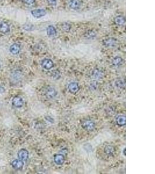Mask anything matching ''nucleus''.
<instances>
[{
    "label": "nucleus",
    "mask_w": 155,
    "mask_h": 174,
    "mask_svg": "<svg viewBox=\"0 0 155 174\" xmlns=\"http://www.w3.org/2000/svg\"><path fill=\"white\" fill-rule=\"evenodd\" d=\"M82 126L87 131H92L95 127V124L91 120H87L82 122Z\"/></svg>",
    "instance_id": "f257e3e1"
},
{
    "label": "nucleus",
    "mask_w": 155,
    "mask_h": 174,
    "mask_svg": "<svg viewBox=\"0 0 155 174\" xmlns=\"http://www.w3.org/2000/svg\"><path fill=\"white\" fill-rule=\"evenodd\" d=\"M32 16L35 18H42L46 14V12L44 9H36L31 11Z\"/></svg>",
    "instance_id": "f03ea898"
},
{
    "label": "nucleus",
    "mask_w": 155,
    "mask_h": 174,
    "mask_svg": "<svg viewBox=\"0 0 155 174\" xmlns=\"http://www.w3.org/2000/svg\"><path fill=\"white\" fill-rule=\"evenodd\" d=\"M45 95L46 97L47 98L52 99V98H55L56 96L57 92L54 87H48L47 88H46L45 91Z\"/></svg>",
    "instance_id": "7ed1b4c3"
},
{
    "label": "nucleus",
    "mask_w": 155,
    "mask_h": 174,
    "mask_svg": "<svg viewBox=\"0 0 155 174\" xmlns=\"http://www.w3.org/2000/svg\"><path fill=\"white\" fill-rule=\"evenodd\" d=\"M18 156L19 159L21 160L24 162V161H26L28 160L29 157V153L26 149H22L18 152Z\"/></svg>",
    "instance_id": "20e7f679"
},
{
    "label": "nucleus",
    "mask_w": 155,
    "mask_h": 174,
    "mask_svg": "<svg viewBox=\"0 0 155 174\" xmlns=\"http://www.w3.org/2000/svg\"><path fill=\"white\" fill-rule=\"evenodd\" d=\"M41 66L45 70H50L54 66V62L51 59H45L41 62Z\"/></svg>",
    "instance_id": "39448f33"
},
{
    "label": "nucleus",
    "mask_w": 155,
    "mask_h": 174,
    "mask_svg": "<svg viewBox=\"0 0 155 174\" xmlns=\"http://www.w3.org/2000/svg\"><path fill=\"white\" fill-rule=\"evenodd\" d=\"M12 105L15 107L21 108L24 105V101L20 97H15L12 99Z\"/></svg>",
    "instance_id": "423d86ee"
},
{
    "label": "nucleus",
    "mask_w": 155,
    "mask_h": 174,
    "mask_svg": "<svg viewBox=\"0 0 155 174\" xmlns=\"http://www.w3.org/2000/svg\"><path fill=\"white\" fill-rule=\"evenodd\" d=\"M11 165L12 167L16 170H21L23 168L24 165V163L23 161H22L20 159H16L14 160L12 163Z\"/></svg>",
    "instance_id": "0eeeda50"
},
{
    "label": "nucleus",
    "mask_w": 155,
    "mask_h": 174,
    "mask_svg": "<svg viewBox=\"0 0 155 174\" xmlns=\"http://www.w3.org/2000/svg\"><path fill=\"white\" fill-rule=\"evenodd\" d=\"M9 31L10 27L7 23L5 22H0V33L3 34H6L8 33Z\"/></svg>",
    "instance_id": "6e6552de"
},
{
    "label": "nucleus",
    "mask_w": 155,
    "mask_h": 174,
    "mask_svg": "<svg viewBox=\"0 0 155 174\" xmlns=\"http://www.w3.org/2000/svg\"><path fill=\"white\" fill-rule=\"evenodd\" d=\"M9 51L12 55H17L21 51V46L18 44H13L9 48Z\"/></svg>",
    "instance_id": "1a4fd4ad"
},
{
    "label": "nucleus",
    "mask_w": 155,
    "mask_h": 174,
    "mask_svg": "<svg viewBox=\"0 0 155 174\" xmlns=\"http://www.w3.org/2000/svg\"><path fill=\"white\" fill-rule=\"evenodd\" d=\"M68 89L70 93L74 94L79 92V91L80 90V87L77 83H71L68 85Z\"/></svg>",
    "instance_id": "9d476101"
},
{
    "label": "nucleus",
    "mask_w": 155,
    "mask_h": 174,
    "mask_svg": "<svg viewBox=\"0 0 155 174\" xmlns=\"http://www.w3.org/2000/svg\"><path fill=\"white\" fill-rule=\"evenodd\" d=\"M103 44L106 47H115L117 44V40L113 38H107L103 41Z\"/></svg>",
    "instance_id": "9b49d317"
},
{
    "label": "nucleus",
    "mask_w": 155,
    "mask_h": 174,
    "mask_svg": "<svg viewBox=\"0 0 155 174\" xmlns=\"http://www.w3.org/2000/svg\"><path fill=\"white\" fill-rule=\"evenodd\" d=\"M54 162L58 165L63 164L65 162V157L63 154H58L54 157Z\"/></svg>",
    "instance_id": "f8f14e48"
},
{
    "label": "nucleus",
    "mask_w": 155,
    "mask_h": 174,
    "mask_svg": "<svg viewBox=\"0 0 155 174\" xmlns=\"http://www.w3.org/2000/svg\"><path fill=\"white\" fill-rule=\"evenodd\" d=\"M80 0H70L69 3L70 8L74 10L78 9L80 7Z\"/></svg>",
    "instance_id": "ddd939ff"
},
{
    "label": "nucleus",
    "mask_w": 155,
    "mask_h": 174,
    "mask_svg": "<svg viewBox=\"0 0 155 174\" xmlns=\"http://www.w3.org/2000/svg\"><path fill=\"white\" fill-rule=\"evenodd\" d=\"M116 122L119 126H125L126 124V117L125 116L120 115L116 117Z\"/></svg>",
    "instance_id": "4468645a"
},
{
    "label": "nucleus",
    "mask_w": 155,
    "mask_h": 174,
    "mask_svg": "<svg viewBox=\"0 0 155 174\" xmlns=\"http://www.w3.org/2000/svg\"><path fill=\"white\" fill-rule=\"evenodd\" d=\"M115 22L117 25L123 26L126 23V19L125 17H123V16L119 15L115 18Z\"/></svg>",
    "instance_id": "2eb2a0df"
},
{
    "label": "nucleus",
    "mask_w": 155,
    "mask_h": 174,
    "mask_svg": "<svg viewBox=\"0 0 155 174\" xmlns=\"http://www.w3.org/2000/svg\"><path fill=\"white\" fill-rule=\"evenodd\" d=\"M97 36V33L94 30H88V31L85 33L84 37L86 39H88V40H92L94 39Z\"/></svg>",
    "instance_id": "dca6fc26"
},
{
    "label": "nucleus",
    "mask_w": 155,
    "mask_h": 174,
    "mask_svg": "<svg viewBox=\"0 0 155 174\" xmlns=\"http://www.w3.org/2000/svg\"><path fill=\"white\" fill-rule=\"evenodd\" d=\"M92 75L94 78L99 79L103 76V73L101 70L99 69H95L92 72Z\"/></svg>",
    "instance_id": "f3484780"
},
{
    "label": "nucleus",
    "mask_w": 155,
    "mask_h": 174,
    "mask_svg": "<svg viewBox=\"0 0 155 174\" xmlns=\"http://www.w3.org/2000/svg\"><path fill=\"white\" fill-rule=\"evenodd\" d=\"M123 59L121 57H115L112 61V64L115 67H119L122 65Z\"/></svg>",
    "instance_id": "a211bd4d"
},
{
    "label": "nucleus",
    "mask_w": 155,
    "mask_h": 174,
    "mask_svg": "<svg viewBox=\"0 0 155 174\" xmlns=\"http://www.w3.org/2000/svg\"><path fill=\"white\" fill-rule=\"evenodd\" d=\"M104 152L107 155H113L114 154V153L115 152V149L113 146H111V145H108V146H106L105 148Z\"/></svg>",
    "instance_id": "6ab92c4d"
},
{
    "label": "nucleus",
    "mask_w": 155,
    "mask_h": 174,
    "mask_svg": "<svg viewBox=\"0 0 155 174\" xmlns=\"http://www.w3.org/2000/svg\"><path fill=\"white\" fill-rule=\"evenodd\" d=\"M46 33L49 36H54L56 34V30L54 26L50 25L46 28Z\"/></svg>",
    "instance_id": "aec40b11"
},
{
    "label": "nucleus",
    "mask_w": 155,
    "mask_h": 174,
    "mask_svg": "<svg viewBox=\"0 0 155 174\" xmlns=\"http://www.w3.org/2000/svg\"><path fill=\"white\" fill-rule=\"evenodd\" d=\"M83 149L88 153H91L92 152V147L91 146V145H90L89 144H85L83 146Z\"/></svg>",
    "instance_id": "412c9836"
},
{
    "label": "nucleus",
    "mask_w": 155,
    "mask_h": 174,
    "mask_svg": "<svg viewBox=\"0 0 155 174\" xmlns=\"http://www.w3.org/2000/svg\"><path fill=\"white\" fill-rule=\"evenodd\" d=\"M71 28V26L68 23H64L62 25V29L65 32H69Z\"/></svg>",
    "instance_id": "4be33fe9"
},
{
    "label": "nucleus",
    "mask_w": 155,
    "mask_h": 174,
    "mask_svg": "<svg viewBox=\"0 0 155 174\" xmlns=\"http://www.w3.org/2000/svg\"><path fill=\"white\" fill-rule=\"evenodd\" d=\"M125 83H124L122 80H117L116 82V85L117 86V88H123L124 87H125Z\"/></svg>",
    "instance_id": "5701e85b"
},
{
    "label": "nucleus",
    "mask_w": 155,
    "mask_h": 174,
    "mask_svg": "<svg viewBox=\"0 0 155 174\" xmlns=\"http://www.w3.org/2000/svg\"><path fill=\"white\" fill-rule=\"evenodd\" d=\"M23 1L26 4L28 5H33L36 2V0H23Z\"/></svg>",
    "instance_id": "b1692460"
},
{
    "label": "nucleus",
    "mask_w": 155,
    "mask_h": 174,
    "mask_svg": "<svg viewBox=\"0 0 155 174\" xmlns=\"http://www.w3.org/2000/svg\"><path fill=\"white\" fill-rule=\"evenodd\" d=\"M48 3L51 6H55L57 4V0H47Z\"/></svg>",
    "instance_id": "393cba45"
},
{
    "label": "nucleus",
    "mask_w": 155,
    "mask_h": 174,
    "mask_svg": "<svg viewBox=\"0 0 155 174\" xmlns=\"http://www.w3.org/2000/svg\"><path fill=\"white\" fill-rule=\"evenodd\" d=\"M94 83H95V81H94V82H92L91 84V86H92V88H94V89H96L97 88V83L95 84V85H94Z\"/></svg>",
    "instance_id": "a878e982"
},
{
    "label": "nucleus",
    "mask_w": 155,
    "mask_h": 174,
    "mask_svg": "<svg viewBox=\"0 0 155 174\" xmlns=\"http://www.w3.org/2000/svg\"><path fill=\"white\" fill-rule=\"evenodd\" d=\"M123 153H124V155H126V149H124Z\"/></svg>",
    "instance_id": "bb28decb"
},
{
    "label": "nucleus",
    "mask_w": 155,
    "mask_h": 174,
    "mask_svg": "<svg viewBox=\"0 0 155 174\" xmlns=\"http://www.w3.org/2000/svg\"><path fill=\"white\" fill-rule=\"evenodd\" d=\"M0 69H1V64H0Z\"/></svg>",
    "instance_id": "cd10ccee"
}]
</instances>
